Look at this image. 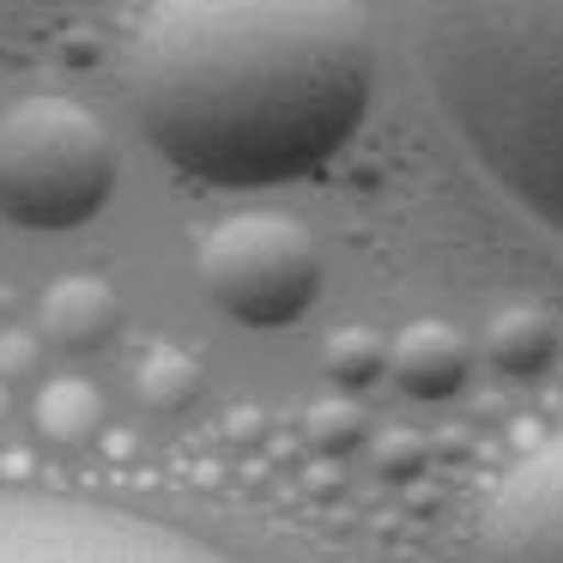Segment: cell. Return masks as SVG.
<instances>
[{"label":"cell","instance_id":"cell-1","mask_svg":"<svg viewBox=\"0 0 563 563\" xmlns=\"http://www.w3.org/2000/svg\"><path fill=\"white\" fill-rule=\"evenodd\" d=\"M128 103L146 146L207 188L303 183L376 110L369 19L357 0H152Z\"/></svg>","mask_w":563,"mask_h":563},{"label":"cell","instance_id":"cell-2","mask_svg":"<svg viewBox=\"0 0 563 563\" xmlns=\"http://www.w3.org/2000/svg\"><path fill=\"white\" fill-rule=\"evenodd\" d=\"M406 13L454 140L563 236V0H406Z\"/></svg>","mask_w":563,"mask_h":563},{"label":"cell","instance_id":"cell-3","mask_svg":"<svg viewBox=\"0 0 563 563\" xmlns=\"http://www.w3.org/2000/svg\"><path fill=\"white\" fill-rule=\"evenodd\" d=\"M122 158L98 110L74 98H25L0 110V224L31 236L86 231L115 200Z\"/></svg>","mask_w":563,"mask_h":563},{"label":"cell","instance_id":"cell-4","mask_svg":"<svg viewBox=\"0 0 563 563\" xmlns=\"http://www.w3.org/2000/svg\"><path fill=\"white\" fill-rule=\"evenodd\" d=\"M200 285L249 333L303 321L321 297V249L291 212H236L200 243Z\"/></svg>","mask_w":563,"mask_h":563},{"label":"cell","instance_id":"cell-5","mask_svg":"<svg viewBox=\"0 0 563 563\" xmlns=\"http://www.w3.org/2000/svg\"><path fill=\"white\" fill-rule=\"evenodd\" d=\"M0 563H236L200 533L79 497L0 490Z\"/></svg>","mask_w":563,"mask_h":563},{"label":"cell","instance_id":"cell-6","mask_svg":"<svg viewBox=\"0 0 563 563\" xmlns=\"http://www.w3.org/2000/svg\"><path fill=\"white\" fill-rule=\"evenodd\" d=\"M478 563H563V437L539 442L490 490Z\"/></svg>","mask_w":563,"mask_h":563},{"label":"cell","instance_id":"cell-7","mask_svg":"<svg viewBox=\"0 0 563 563\" xmlns=\"http://www.w3.org/2000/svg\"><path fill=\"white\" fill-rule=\"evenodd\" d=\"M473 340H466L461 328H449V321H412V328L394 340V364L388 376L400 382L412 400H454V394L473 382Z\"/></svg>","mask_w":563,"mask_h":563},{"label":"cell","instance_id":"cell-8","mask_svg":"<svg viewBox=\"0 0 563 563\" xmlns=\"http://www.w3.org/2000/svg\"><path fill=\"white\" fill-rule=\"evenodd\" d=\"M115 328H122V297L103 279L74 273L43 297V333L67 352H98V345L115 340Z\"/></svg>","mask_w":563,"mask_h":563},{"label":"cell","instance_id":"cell-9","mask_svg":"<svg viewBox=\"0 0 563 563\" xmlns=\"http://www.w3.org/2000/svg\"><path fill=\"white\" fill-rule=\"evenodd\" d=\"M485 364L515 382H539L558 364V328L539 309H503L485 333Z\"/></svg>","mask_w":563,"mask_h":563},{"label":"cell","instance_id":"cell-10","mask_svg":"<svg viewBox=\"0 0 563 563\" xmlns=\"http://www.w3.org/2000/svg\"><path fill=\"white\" fill-rule=\"evenodd\" d=\"M388 364H394V345L382 340V333H369V328H340L328 340V376H333L340 394L376 388V382L388 376Z\"/></svg>","mask_w":563,"mask_h":563},{"label":"cell","instance_id":"cell-11","mask_svg":"<svg viewBox=\"0 0 563 563\" xmlns=\"http://www.w3.org/2000/svg\"><path fill=\"white\" fill-rule=\"evenodd\" d=\"M98 418H103L98 394H91L86 382H74V376L49 382V388L37 394V424H43L49 442H86L91 430H98Z\"/></svg>","mask_w":563,"mask_h":563},{"label":"cell","instance_id":"cell-12","mask_svg":"<svg viewBox=\"0 0 563 563\" xmlns=\"http://www.w3.org/2000/svg\"><path fill=\"white\" fill-rule=\"evenodd\" d=\"M309 442H316L321 454H352L357 442H364V418H357L345 400H328V406L309 412Z\"/></svg>","mask_w":563,"mask_h":563},{"label":"cell","instance_id":"cell-13","mask_svg":"<svg viewBox=\"0 0 563 563\" xmlns=\"http://www.w3.org/2000/svg\"><path fill=\"white\" fill-rule=\"evenodd\" d=\"M164 382H170V406H176V400H188V388H195V376H188L183 357H152V364H146L140 388H146V400H152V406H164Z\"/></svg>","mask_w":563,"mask_h":563},{"label":"cell","instance_id":"cell-14","mask_svg":"<svg viewBox=\"0 0 563 563\" xmlns=\"http://www.w3.org/2000/svg\"><path fill=\"white\" fill-rule=\"evenodd\" d=\"M376 466L388 478H406V473H418V466H424V442L412 437V430H400V437H388L376 449Z\"/></svg>","mask_w":563,"mask_h":563}]
</instances>
